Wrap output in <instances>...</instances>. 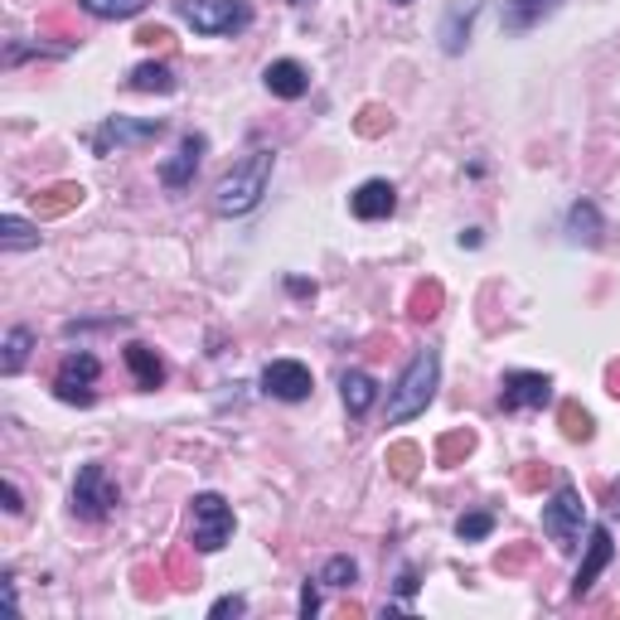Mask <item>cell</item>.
<instances>
[{
    "label": "cell",
    "mask_w": 620,
    "mask_h": 620,
    "mask_svg": "<svg viewBox=\"0 0 620 620\" xmlns=\"http://www.w3.org/2000/svg\"><path fill=\"white\" fill-rule=\"evenodd\" d=\"M117 504H121V490L107 480V466L87 460L73 480V514L87 518V524H103L107 514H117Z\"/></svg>",
    "instance_id": "obj_5"
},
{
    "label": "cell",
    "mask_w": 620,
    "mask_h": 620,
    "mask_svg": "<svg viewBox=\"0 0 620 620\" xmlns=\"http://www.w3.org/2000/svg\"><path fill=\"white\" fill-rule=\"evenodd\" d=\"M272 165L277 155L272 151H247L238 165H233L229 175L213 185V213H223V219H238V213H253L262 204L267 195V179H272Z\"/></svg>",
    "instance_id": "obj_2"
},
{
    "label": "cell",
    "mask_w": 620,
    "mask_h": 620,
    "mask_svg": "<svg viewBox=\"0 0 620 620\" xmlns=\"http://www.w3.org/2000/svg\"><path fill=\"white\" fill-rule=\"evenodd\" d=\"M262 393L277 402H306L315 393V378L301 359H272V364L262 369Z\"/></svg>",
    "instance_id": "obj_9"
},
{
    "label": "cell",
    "mask_w": 620,
    "mask_h": 620,
    "mask_svg": "<svg viewBox=\"0 0 620 620\" xmlns=\"http://www.w3.org/2000/svg\"><path fill=\"white\" fill-rule=\"evenodd\" d=\"M436 306H442V286H436V281H432V286H417V296H412V315H417V320H432Z\"/></svg>",
    "instance_id": "obj_26"
},
{
    "label": "cell",
    "mask_w": 620,
    "mask_h": 620,
    "mask_svg": "<svg viewBox=\"0 0 620 620\" xmlns=\"http://www.w3.org/2000/svg\"><path fill=\"white\" fill-rule=\"evenodd\" d=\"M243 611H247L243 596H219V601L209 606V616H213V620H229V616H243Z\"/></svg>",
    "instance_id": "obj_28"
},
{
    "label": "cell",
    "mask_w": 620,
    "mask_h": 620,
    "mask_svg": "<svg viewBox=\"0 0 620 620\" xmlns=\"http://www.w3.org/2000/svg\"><path fill=\"white\" fill-rule=\"evenodd\" d=\"M484 238H480V229H466V233H460V247H480Z\"/></svg>",
    "instance_id": "obj_33"
},
{
    "label": "cell",
    "mask_w": 620,
    "mask_h": 620,
    "mask_svg": "<svg viewBox=\"0 0 620 620\" xmlns=\"http://www.w3.org/2000/svg\"><path fill=\"white\" fill-rule=\"evenodd\" d=\"M611 558H616L611 528L596 524V528H592V538H586V558H582V568H577V577H572V596H586V592H592L596 577H601V572L611 568Z\"/></svg>",
    "instance_id": "obj_12"
},
{
    "label": "cell",
    "mask_w": 620,
    "mask_h": 620,
    "mask_svg": "<svg viewBox=\"0 0 620 620\" xmlns=\"http://www.w3.org/2000/svg\"><path fill=\"white\" fill-rule=\"evenodd\" d=\"M233 528H238V518H233L223 494L204 490L189 500V548L195 552H219L233 538Z\"/></svg>",
    "instance_id": "obj_3"
},
{
    "label": "cell",
    "mask_w": 620,
    "mask_h": 620,
    "mask_svg": "<svg viewBox=\"0 0 620 620\" xmlns=\"http://www.w3.org/2000/svg\"><path fill=\"white\" fill-rule=\"evenodd\" d=\"M0 247H5V253H25V247H39V223L20 219V213H5V219H0Z\"/></svg>",
    "instance_id": "obj_22"
},
{
    "label": "cell",
    "mask_w": 620,
    "mask_h": 620,
    "mask_svg": "<svg viewBox=\"0 0 620 620\" xmlns=\"http://www.w3.org/2000/svg\"><path fill=\"white\" fill-rule=\"evenodd\" d=\"M436 383H442V354L426 344L408 359V369H402L398 383L388 388V426H402V422H412V417H422L432 408Z\"/></svg>",
    "instance_id": "obj_1"
},
{
    "label": "cell",
    "mask_w": 620,
    "mask_h": 620,
    "mask_svg": "<svg viewBox=\"0 0 620 620\" xmlns=\"http://www.w3.org/2000/svg\"><path fill=\"white\" fill-rule=\"evenodd\" d=\"M340 393H344L349 417H364V412L378 402V383L369 378V374H359V369H349V374L340 378Z\"/></svg>",
    "instance_id": "obj_19"
},
{
    "label": "cell",
    "mask_w": 620,
    "mask_h": 620,
    "mask_svg": "<svg viewBox=\"0 0 620 620\" xmlns=\"http://www.w3.org/2000/svg\"><path fill=\"white\" fill-rule=\"evenodd\" d=\"M127 83L137 87V93H161L165 97V93H175V87H179V78H175L171 63H137Z\"/></svg>",
    "instance_id": "obj_20"
},
{
    "label": "cell",
    "mask_w": 620,
    "mask_h": 620,
    "mask_svg": "<svg viewBox=\"0 0 620 620\" xmlns=\"http://www.w3.org/2000/svg\"><path fill=\"white\" fill-rule=\"evenodd\" d=\"M552 402V378L548 374H528V369H514L500 383V408L504 412H528V408H548Z\"/></svg>",
    "instance_id": "obj_10"
},
{
    "label": "cell",
    "mask_w": 620,
    "mask_h": 620,
    "mask_svg": "<svg viewBox=\"0 0 620 620\" xmlns=\"http://www.w3.org/2000/svg\"><path fill=\"white\" fill-rule=\"evenodd\" d=\"M480 5H484V0H466V5H451L446 10V20H442V49L446 54H460L470 44V25H476Z\"/></svg>",
    "instance_id": "obj_17"
},
{
    "label": "cell",
    "mask_w": 620,
    "mask_h": 620,
    "mask_svg": "<svg viewBox=\"0 0 620 620\" xmlns=\"http://www.w3.org/2000/svg\"><path fill=\"white\" fill-rule=\"evenodd\" d=\"M611 514H620V484L611 490Z\"/></svg>",
    "instance_id": "obj_34"
},
{
    "label": "cell",
    "mask_w": 620,
    "mask_h": 620,
    "mask_svg": "<svg viewBox=\"0 0 620 620\" xmlns=\"http://www.w3.org/2000/svg\"><path fill=\"white\" fill-rule=\"evenodd\" d=\"M179 15H185V25L195 30V35H243L247 25H253V5L247 0H185L179 5Z\"/></svg>",
    "instance_id": "obj_4"
},
{
    "label": "cell",
    "mask_w": 620,
    "mask_h": 620,
    "mask_svg": "<svg viewBox=\"0 0 620 620\" xmlns=\"http://www.w3.org/2000/svg\"><path fill=\"white\" fill-rule=\"evenodd\" d=\"M151 0H78V10H87L93 20H137Z\"/></svg>",
    "instance_id": "obj_23"
},
{
    "label": "cell",
    "mask_w": 620,
    "mask_h": 620,
    "mask_svg": "<svg viewBox=\"0 0 620 620\" xmlns=\"http://www.w3.org/2000/svg\"><path fill=\"white\" fill-rule=\"evenodd\" d=\"M30 349H35V330H25V325H15V330H5V349H0V374L15 378L20 369H25Z\"/></svg>",
    "instance_id": "obj_21"
},
{
    "label": "cell",
    "mask_w": 620,
    "mask_h": 620,
    "mask_svg": "<svg viewBox=\"0 0 620 620\" xmlns=\"http://www.w3.org/2000/svg\"><path fill=\"white\" fill-rule=\"evenodd\" d=\"M568 238H572V243H582V247H601V238H606V219H601V209H596L592 199H577V204L568 209Z\"/></svg>",
    "instance_id": "obj_15"
},
{
    "label": "cell",
    "mask_w": 620,
    "mask_h": 620,
    "mask_svg": "<svg viewBox=\"0 0 620 620\" xmlns=\"http://www.w3.org/2000/svg\"><path fill=\"white\" fill-rule=\"evenodd\" d=\"M582 518H586V504H582L577 484L562 480L558 490H552V500L543 504V534H548L562 552H572V548L582 543Z\"/></svg>",
    "instance_id": "obj_6"
},
{
    "label": "cell",
    "mask_w": 620,
    "mask_h": 620,
    "mask_svg": "<svg viewBox=\"0 0 620 620\" xmlns=\"http://www.w3.org/2000/svg\"><path fill=\"white\" fill-rule=\"evenodd\" d=\"M315 582H320V586H354L359 582V562L349 558V552H335V558L315 572Z\"/></svg>",
    "instance_id": "obj_24"
},
{
    "label": "cell",
    "mask_w": 620,
    "mask_h": 620,
    "mask_svg": "<svg viewBox=\"0 0 620 620\" xmlns=\"http://www.w3.org/2000/svg\"><path fill=\"white\" fill-rule=\"evenodd\" d=\"M562 432H568L572 442H586V436H592V417L568 402V408H562Z\"/></svg>",
    "instance_id": "obj_27"
},
{
    "label": "cell",
    "mask_w": 620,
    "mask_h": 620,
    "mask_svg": "<svg viewBox=\"0 0 620 620\" xmlns=\"http://www.w3.org/2000/svg\"><path fill=\"white\" fill-rule=\"evenodd\" d=\"M349 209H354V219L378 223V219H388V213L398 209V189H393L388 179H364V185L349 195Z\"/></svg>",
    "instance_id": "obj_13"
},
{
    "label": "cell",
    "mask_w": 620,
    "mask_h": 620,
    "mask_svg": "<svg viewBox=\"0 0 620 620\" xmlns=\"http://www.w3.org/2000/svg\"><path fill=\"white\" fill-rule=\"evenodd\" d=\"M291 5H306V0H291Z\"/></svg>",
    "instance_id": "obj_36"
},
{
    "label": "cell",
    "mask_w": 620,
    "mask_h": 620,
    "mask_svg": "<svg viewBox=\"0 0 620 620\" xmlns=\"http://www.w3.org/2000/svg\"><path fill=\"white\" fill-rule=\"evenodd\" d=\"M315 611H320V586H315V582H306V586H301V616H315Z\"/></svg>",
    "instance_id": "obj_29"
},
{
    "label": "cell",
    "mask_w": 620,
    "mask_h": 620,
    "mask_svg": "<svg viewBox=\"0 0 620 620\" xmlns=\"http://www.w3.org/2000/svg\"><path fill=\"white\" fill-rule=\"evenodd\" d=\"M490 534H494V514L490 510H470V514L456 518V538H460V543H480V538H490Z\"/></svg>",
    "instance_id": "obj_25"
},
{
    "label": "cell",
    "mask_w": 620,
    "mask_h": 620,
    "mask_svg": "<svg viewBox=\"0 0 620 620\" xmlns=\"http://www.w3.org/2000/svg\"><path fill=\"white\" fill-rule=\"evenodd\" d=\"M204 155H209V137H204V131H189V137L179 141V151L161 165V185L171 189V195L189 189V185H195V175H199V165H204Z\"/></svg>",
    "instance_id": "obj_11"
},
{
    "label": "cell",
    "mask_w": 620,
    "mask_h": 620,
    "mask_svg": "<svg viewBox=\"0 0 620 620\" xmlns=\"http://www.w3.org/2000/svg\"><path fill=\"white\" fill-rule=\"evenodd\" d=\"M165 137V121L161 117H107L103 127L87 137L93 155H112V151H127V145H151Z\"/></svg>",
    "instance_id": "obj_8"
},
{
    "label": "cell",
    "mask_w": 620,
    "mask_h": 620,
    "mask_svg": "<svg viewBox=\"0 0 620 620\" xmlns=\"http://www.w3.org/2000/svg\"><path fill=\"white\" fill-rule=\"evenodd\" d=\"M562 0H504V30L510 35H524V30L543 25L548 15H558Z\"/></svg>",
    "instance_id": "obj_16"
},
{
    "label": "cell",
    "mask_w": 620,
    "mask_h": 620,
    "mask_svg": "<svg viewBox=\"0 0 620 620\" xmlns=\"http://www.w3.org/2000/svg\"><path fill=\"white\" fill-rule=\"evenodd\" d=\"M97 374H103V364H97V354H87V349H73V354H63L59 374H54V398L69 402V408H93L97 402Z\"/></svg>",
    "instance_id": "obj_7"
},
{
    "label": "cell",
    "mask_w": 620,
    "mask_h": 620,
    "mask_svg": "<svg viewBox=\"0 0 620 620\" xmlns=\"http://www.w3.org/2000/svg\"><path fill=\"white\" fill-rule=\"evenodd\" d=\"M398 592H402V596H412V592H417V572H412V568H402V572H398Z\"/></svg>",
    "instance_id": "obj_31"
},
{
    "label": "cell",
    "mask_w": 620,
    "mask_h": 620,
    "mask_svg": "<svg viewBox=\"0 0 620 620\" xmlns=\"http://www.w3.org/2000/svg\"><path fill=\"white\" fill-rule=\"evenodd\" d=\"M262 83H267V93H272V97H281V103H296V97L311 93V73L301 69L296 59L267 63V69H262Z\"/></svg>",
    "instance_id": "obj_14"
},
{
    "label": "cell",
    "mask_w": 620,
    "mask_h": 620,
    "mask_svg": "<svg viewBox=\"0 0 620 620\" xmlns=\"http://www.w3.org/2000/svg\"><path fill=\"white\" fill-rule=\"evenodd\" d=\"M388 5H412V0H388Z\"/></svg>",
    "instance_id": "obj_35"
},
{
    "label": "cell",
    "mask_w": 620,
    "mask_h": 620,
    "mask_svg": "<svg viewBox=\"0 0 620 620\" xmlns=\"http://www.w3.org/2000/svg\"><path fill=\"white\" fill-rule=\"evenodd\" d=\"M286 291H291V296H315V286H311V281H301V277H291Z\"/></svg>",
    "instance_id": "obj_32"
},
{
    "label": "cell",
    "mask_w": 620,
    "mask_h": 620,
    "mask_svg": "<svg viewBox=\"0 0 620 620\" xmlns=\"http://www.w3.org/2000/svg\"><path fill=\"white\" fill-rule=\"evenodd\" d=\"M5 500H10V504H5L10 514H20V510H25V494H20V484H15V480H5Z\"/></svg>",
    "instance_id": "obj_30"
},
{
    "label": "cell",
    "mask_w": 620,
    "mask_h": 620,
    "mask_svg": "<svg viewBox=\"0 0 620 620\" xmlns=\"http://www.w3.org/2000/svg\"><path fill=\"white\" fill-rule=\"evenodd\" d=\"M127 369H131V378H137V388H145V393H155V388L165 383L161 354H155L151 344H141V340H131V344H127Z\"/></svg>",
    "instance_id": "obj_18"
}]
</instances>
